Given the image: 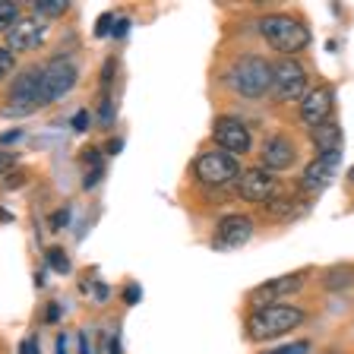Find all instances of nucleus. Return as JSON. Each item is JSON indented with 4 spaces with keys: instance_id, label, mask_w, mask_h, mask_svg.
<instances>
[{
    "instance_id": "1",
    "label": "nucleus",
    "mask_w": 354,
    "mask_h": 354,
    "mask_svg": "<svg viewBox=\"0 0 354 354\" xmlns=\"http://www.w3.org/2000/svg\"><path fill=\"white\" fill-rule=\"evenodd\" d=\"M259 35L279 54H297L310 44V29L297 16H288V13H266L259 19Z\"/></svg>"
},
{
    "instance_id": "2",
    "label": "nucleus",
    "mask_w": 354,
    "mask_h": 354,
    "mask_svg": "<svg viewBox=\"0 0 354 354\" xmlns=\"http://www.w3.org/2000/svg\"><path fill=\"white\" fill-rule=\"evenodd\" d=\"M304 323V310L301 307H291V304H266V307L253 310L250 319H247V335L257 342L266 339H275L281 332H291Z\"/></svg>"
},
{
    "instance_id": "3",
    "label": "nucleus",
    "mask_w": 354,
    "mask_h": 354,
    "mask_svg": "<svg viewBox=\"0 0 354 354\" xmlns=\"http://www.w3.org/2000/svg\"><path fill=\"white\" fill-rule=\"evenodd\" d=\"M228 82L243 98H259L272 88V66L266 64L263 57H257V54H243L231 66Z\"/></svg>"
},
{
    "instance_id": "4",
    "label": "nucleus",
    "mask_w": 354,
    "mask_h": 354,
    "mask_svg": "<svg viewBox=\"0 0 354 354\" xmlns=\"http://www.w3.org/2000/svg\"><path fill=\"white\" fill-rule=\"evenodd\" d=\"M193 174H196L199 184L206 187H225L241 177V165H237L234 155L221 152V149H209V152L196 155V162H193Z\"/></svg>"
},
{
    "instance_id": "5",
    "label": "nucleus",
    "mask_w": 354,
    "mask_h": 354,
    "mask_svg": "<svg viewBox=\"0 0 354 354\" xmlns=\"http://www.w3.org/2000/svg\"><path fill=\"white\" fill-rule=\"evenodd\" d=\"M272 88L281 102H301L307 95V70L295 57H281L272 66Z\"/></svg>"
},
{
    "instance_id": "6",
    "label": "nucleus",
    "mask_w": 354,
    "mask_h": 354,
    "mask_svg": "<svg viewBox=\"0 0 354 354\" xmlns=\"http://www.w3.org/2000/svg\"><path fill=\"white\" fill-rule=\"evenodd\" d=\"M80 80V70H76L73 60L66 57H54L51 64L41 66V92H44V102H57L64 98L70 88L76 86Z\"/></svg>"
},
{
    "instance_id": "7",
    "label": "nucleus",
    "mask_w": 354,
    "mask_h": 354,
    "mask_svg": "<svg viewBox=\"0 0 354 354\" xmlns=\"http://www.w3.org/2000/svg\"><path fill=\"white\" fill-rule=\"evenodd\" d=\"M10 114H26V111H35L44 104V92H41V66L35 70H26L19 73V80H13L10 88Z\"/></svg>"
},
{
    "instance_id": "8",
    "label": "nucleus",
    "mask_w": 354,
    "mask_h": 354,
    "mask_svg": "<svg viewBox=\"0 0 354 354\" xmlns=\"http://www.w3.org/2000/svg\"><path fill=\"white\" fill-rule=\"evenodd\" d=\"M237 193H241V199H247V203H269V199L279 196V180H275L272 171L266 168H250V171H241V177H237Z\"/></svg>"
},
{
    "instance_id": "9",
    "label": "nucleus",
    "mask_w": 354,
    "mask_h": 354,
    "mask_svg": "<svg viewBox=\"0 0 354 354\" xmlns=\"http://www.w3.org/2000/svg\"><path fill=\"white\" fill-rule=\"evenodd\" d=\"M212 140L218 142L221 152L243 155L250 149V130H247L243 120L231 118V114H221V118H215V124H212Z\"/></svg>"
},
{
    "instance_id": "10",
    "label": "nucleus",
    "mask_w": 354,
    "mask_h": 354,
    "mask_svg": "<svg viewBox=\"0 0 354 354\" xmlns=\"http://www.w3.org/2000/svg\"><path fill=\"white\" fill-rule=\"evenodd\" d=\"M307 275H310V269H297V272H288V275H281V279L263 281V285L250 295V301L259 304V307H266V304H281V297L301 291L304 281H307Z\"/></svg>"
},
{
    "instance_id": "11",
    "label": "nucleus",
    "mask_w": 354,
    "mask_h": 354,
    "mask_svg": "<svg viewBox=\"0 0 354 354\" xmlns=\"http://www.w3.org/2000/svg\"><path fill=\"white\" fill-rule=\"evenodd\" d=\"M253 237V218L250 215H225V218L215 225V237L212 243L218 250H234Z\"/></svg>"
},
{
    "instance_id": "12",
    "label": "nucleus",
    "mask_w": 354,
    "mask_h": 354,
    "mask_svg": "<svg viewBox=\"0 0 354 354\" xmlns=\"http://www.w3.org/2000/svg\"><path fill=\"white\" fill-rule=\"evenodd\" d=\"M342 162V152H326V155H317L313 162L304 168L301 174V190L307 193H319L332 184V177H335V168Z\"/></svg>"
},
{
    "instance_id": "13",
    "label": "nucleus",
    "mask_w": 354,
    "mask_h": 354,
    "mask_svg": "<svg viewBox=\"0 0 354 354\" xmlns=\"http://www.w3.org/2000/svg\"><path fill=\"white\" fill-rule=\"evenodd\" d=\"M332 88L329 86H317L310 88L307 95L301 98V120L310 127H319L329 120V111H332Z\"/></svg>"
},
{
    "instance_id": "14",
    "label": "nucleus",
    "mask_w": 354,
    "mask_h": 354,
    "mask_svg": "<svg viewBox=\"0 0 354 354\" xmlns=\"http://www.w3.org/2000/svg\"><path fill=\"white\" fill-rule=\"evenodd\" d=\"M297 158V149L288 136H272V140L263 146V168L266 171H285L291 168Z\"/></svg>"
},
{
    "instance_id": "15",
    "label": "nucleus",
    "mask_w": 354,
    "mask_h": 354,
    "mask_svg": "<svg viewBox=\"0 0 354 354\" xmlns=\"http://www.w3.org/2000/svg\"><path fill=\"white\" fill-rule=\"evenodd\" d=\"M7 38H10V51H35L44 41V29H41V22H35V19H19L7 32Z\"/></svg>"
},
{
    "instance_id": "16",
    "label": "nucleus",
    "mask_w": 354,
    "mask_h": 354,
    "mask_svg": "<svg viewBox=\"0 0 354 354\" xmlns=\"http://www.w3.org/2000/svg\"><path fill=\"white\" fill-rule=\"evenodd\" d=\"M310 142H313V149H317L319 155L326 152H342V130L339 124H319V127H310Z\"/></svg>"
},
{
    "instance_id": "17",
    "label": "nucleus",
    "mask_w": 354,
    "mask_h": 354,
    "mask_svg": "<svg viewBox=\"0 0 354 354\" xmlns=\"http://www.w3.org/2000/svg\"><path fill=\"white\" fill-rule=\"evenodd\" d=\"M354 281V266H335L326 272V288L329 291H342V288H351Z\"/></svg>"
},
{
    "instance_id": "18",
    "label": "nucleus",
    "mask_w": 354,
    "mask_h": 354,
    "mask_svg": "<svg viewBox=\"0 0 354 354\" xmlns=\"http://www.w3.org/2000/svg\"><path fill=\"white\" fill-rule=\"evenodd\" d=\"M32 7H35L38 16H60L70 10V0H35Z\"/></svg>"
},
{
    "instance_id": "19",
    "label": "nucleus",
    "mask_w": 354,
    "mask_h": 354,
    "mask_svg": "<svg viewBox=\"0 0 354 354\" xmlns=\"http://www.w3.org/2000/svg\"><path fill=\"white\" fill-rule=\"evenodd\" d=\"M16 22H19V10H16V3L0 0V32H10Z\"/></svg>"
},
{
    "instance_id": "20",
    "label": "nucleus",
    "mask_w": 354,
    "mask_h": 354,
    "mask_svg": "<svg viewBox=\"0 0 354 354\" xmlns=\"http://www.w3.org/2000/svg\"><path fill=\"white\" fill-rule=\"evenodd\" d=\"M48 266H51L57 275H66V272H70V259H66V253L57 250V247H54V250H48Z\"/></svg>"
},
{
    "instance_id": "21",
    "label": "nucleus",
    "mask_w": 354,
    "mask_h": 354,
    "mask_svg": "<svg viewBox=\"0 0 354 354\" xmlns=\"http://www.w3.org/2000/svg\"><path fill=\"white\" fill-rule=\"evenodd\" d=\"M13 66H16V54L10 48H0V80H7L13 73Z\"/></svg>"
},
{
    "instance_id": "22",
    "label": "nucleus",
    "mask_w": 354,
    "mask_h": 354,
    "mask_svg": "<svg viewBox=\"0 0 354 354\" xmlns=\"http://www.w3.org/2000/svg\"><path fill=\"white\" fill-rule=\"evenodd\" d=\"M266 354H310V342H291V345H281V348L266 351Z\"/></svg>"
},
{
    "instance_id": "23",
    "label": "nucleus",
    "mask_w": 354,
    "mask_h": 354,
    "mask_svg": "<svg viewBox=\"0 0 354 354\" xmlns=\"http://www.w3.org/2000/svg\"><path fill=\"white\" fill-rule=\"evenodd\" d=\"M111 26H114V16H111V13H104L102 19H98V29H95V35H98V38L111 35V32H114V29H111Z\"/></svg>"
},
{
    "instance_id": "24",
    "label": "nucleus",
    "mask_w": 354,
    "mask_h": 354,
    "mask_svg": "<svg viewBox=\"0 0 354 354\" xmlns=\"http://www.w3.org/2000/svg\"><path fill=\"white\" fill-rule=\"evenodd\" d=\"M86 127H88V114H86V111H80V114L73 118V130L76 133H86Z\"/></svg>"
},
{
    "instance_id": "25",
    "label": "nucleus",
    "mask_w": 354,
    "mask_h": 354,
    "mask_svg": "<svg viewBox=\"0 0 354 354\" xmlns=\"http://www.w3.org/2000/svg\"><path fill=\"white\" fill-rule=\"evenodd\" d=\"M13 162H16V155H10V152H0V174H7V171L13 168Z\"/></svg>"
},
{
    "instance_id": "26",
    "label": "nucleus",
    "mask_w": 354,
    "mask_h": 354,
    "mask_svg": "<svg viewBox=\"0 0 354 354\" xmlns=\"http://www.w3.org/2000/svg\"><path fill=\"white\" fill-rule=\"evenodd\" d=\"M124 301L127 304H136V301H140V285H130V288H127V291H124Z\"/></svg>"
},
{
    "instance_id": "27",
    "label": "nucleus",
    "mask_w": 354,
    "mask_h": 354,
    "mask_svg": "<svg viewBox=\"0 0 354 354\" xmlns=\"http://www.w3.org/2000/svg\"><path fill=\"white\" fill-rule=\"evenodd\" d=\"M127 29H130V22H127V19H118V22H114V32H111V35L124 38V35H127Z\"/></svg>"
},
{
    "instance_id": "28",
    "label": "nucleus",
    "mask_w": 354,
    "mask_h": 354,
    "mask_svg": "<svg viewBox=\"0 0 354 354\" xmlns=\"http://www.w3.org/2000/svg\"><path fill=\"white\" fill-rule=\"evenodd\" d=\"M44 319H48V323L60 319V307H57V304H48V313H44Z\"/></svg>"
},
{
    "instance_id": "29",
    "label": "nucleus",
    "mask_w": 354,
    "mask_h": 354,
    "mask_svg": "<svg viewBox=\"0 0 354 354\" xmlns=\"http://www.w3.org/2000/svg\"><path fill=\"white\" fill-rule=\"evenodd\" d=\"M66 218H70V212H66V209H60V212L51 218V225H54V228H60V225H66Z\"/></svg>"
},
{
    "instance_id": "30",
    "label": "nucleus",
    "mask_w": 354,
    "mask_h": 354,
    "mask_svg": "<svg viewBox=\"0 0 354 354\" xmlns=\"http://www.w3.org/2000/svg\"><path fill=\"white\" fill-rule=\"evenodd\" d=\"M22 180H26L22 174H10V177H7V187H10V190H16V187H19Z\"/></svg>"
},
{
    "instance_id": "31",
    "label": "nucleus",
    "mask_w": 354,
    "mask_h": 354,
    "mask_svg": "<svg viewBox=\"0 0 354 354\" xmlns=\"http://www.w3.org/2000/svg\"><path fill=\"white\" fill-rule=\"evenodd\" d=\"M57 354H66V335H57Z\"/></svg>"
},
{
    "instance_id": "32",
    "label": "nucleus",
    "mask_w": 354,
    "mask_h": 354,
    "mask_svg": "<svg viewBox=\"0 0 354 354\" xmlns=\"http://www.w3.org/2000/svg\"><path fill=\"white\" fill-rule=\"evenodd\" d=\"M120 149H124V142H120V140H114V142H111V146H108V152H120Z\"/></svg>"
},
{
    "instance_id": "33",
    "label": "nucleus",
    "mask_w": 354,
    "mask_h": 354,
    "mask_svg": "<svg viewBox=\"0 0 354 354\" xmlns=\"http://www.w3.org/2000/svg\"><path fill=\"white\" fill-rule=\"evenodd\" d=\"M80 354H92L88 351V345H86V339H80Z\"/></svg>"
},
{
    "instance_id": "34",
    "label": "nucleus",
    "mask_w": 354,
    "mask_h": 354,
    "mask_svg": "<svg viewBox=\"0 0 354 354\" xmlns=\"http://www.w3.org/2000/svg\"><path fill=\"white\" fill-rule=\"evenodd\" d=\"M348 180H354V168H351V171H348Z\"/></svg>"
}]
</instances>
